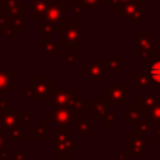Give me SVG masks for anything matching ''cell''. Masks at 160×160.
Here are the masks:
<instances>
[{
  "label": "cell",
  "instance_id": "cell-22",
  "mask_svg": "<svg viewBox=\"0 0 160 160\" xmlns=\"http://www.w3.org/2000/svg\"><path fill=\"white\" fill-rule=\"evenodd\" d=\"M150 129H151V125H150V121H148V120H140V121L134 124V131L136 134H140V135L149 132Z\"/></svg>",
  "mask_w": 160,
  "mask_h": 160
},
{
  "label": "cell",
  "instance_id": "cell-4",
  "mask_svg": "<svg viewBox=\"0 0 160 160\" xmlns=\"http://www.w3.org/2000/svg\"><path fill=\"white\" fill-rule=\"evenodd\" d=\"M81 75L88 78L89 82H105V60H89L86 65H82Z\"/></svg>",
  "mask_w": 160,
  "mask_h": 160
},
{
  "label": "cell",
  "instance_id": "cell-26",
  "mask_svg": "<svg viewBox=\"0 0 160 160\" xmlns=\"http://www.w3.org/2000/svg\"><path fill=\"white\" fill-rule=\"evenodd\" d=\"M138 1H140V0H110V6L112 8V9H118V8H120V6H122V5H126V4H131V2H138Z\"/></svg>",
  "mask_w": 160,
  "mask_h": 160
},
{
  "label": "cell",
  "instance_id": "cell-10",
  "mask_svg": "<svg viewBox=\"0 0 160 160\" xmlns=\"http://www.w3.org/2000/svg\"><path fill=\"white\" fill-rule=\"evenodd\" d=\"M132 85L135 89H150L152 85L151 76L146 70H136L132 72Z\"/></svg>",
  "mask_w": 160,
  "mask_h": 160
},
{
  "label": "cell",
  "instance_id": "cell-12",
  "mask_svg": "<svg viewBox=\"0 0 160 160\" xmlns=\"http://www.w3.org/2000/svg\"><path fill=\"white\" fill-rule=\"evenodd\" d=\"M145 144H150V141L149 140H145L142 138V135L136 134V132L129 135V149L132 152L139 154V155H142L144 154Z\"/></svg>",
  "mask_w": 160,
  "mask_h": 160
},
{
  "label": "cell",
  "instance_id": "cell-16",
  "mask_svg": "<svg viewBox=\"0 0 160 160\" xmlns=\"http://www.w3.org/2000/svg\"><path fill=\"white\" fill-rule=\"evenodd\" d=\"M140 120H142V110L140 106L131 105V106H129V109L126 111H122V121L124 122L132 121L135 124Z\"/></svg>",
  "mask_w": 160,
  "mask_h": 160
},
{
  "label": "cell",
  "instance_id": "cell-33",
  "mask_svg": "<svg viewBox=\"0 0 160 160\" xmlns=\"http://www.w3.org/2000/svg\"><path fill=\"white\" fill-rule=\"evenodd\" d=\"M52 1H55V2H65V0H52Z\"/></svg>",
  "mask_w": 160,
  "mask_h": 160
},
{
  "label": "cell",
  "instance_id": "cell-24",
  "mask_svg": "<svg viewBox=\"0 0 160 160\" xmlns=\"http://www.w3.org/2000/svg\"><path fill=\"white\" fill-rule=\"evenodd\" d=\"M36 30H38L39 32H41L44 38H46V36H51V35H54V32H55L54 28H52L51 25L44 22V21H42L41 25H38V26H36Z\"/></svg>",
  "mask_w": 160,
  "mask_h": 160
},
{
  "label": "cell",
  "instance_id": "cell-27",
  "mask_svg": "<svg viewBox=\"0 0 160 160\" xmlns=\"http://www.w3.org/2000/svg\"><path fill=\"white\" fill-rule=\"evenodd\" d=\"M101 121H106V126H110L111 122L116 121V111H108L105 116L101 119Z\"/></svg>",
  "mask_w": 160,
  "mask_h": 160
},
{
  "label": "cell",
  "instance_id": "cell-9",
  "mask_svg": "<svg viewBox=\"0 0 160 160\" xmlns=\"http://www.w3.org/2000/svg\"><path fill=\"white\" fill-rule=\"evenodd\" d=\"M145 70L151 76V80L156 82V86L160 85V54H155L148 60H144Z\"/></svg>",
  "mask_w": 160,
  "mask_h": 160
},
{
  "label": "cell",
  "instance_id": "cell-32",
  "mask_svg": "<svg viewBox=\"0 0 160 160\" xmlns=\"http://www.w3.org/2000/svg\"><path fill=\"white\" fill-rule=\"evenodd\" d=\"M156 138L160 139V122H158V130H156Z\"/></svg>",
  "mask_w": 160,
  "mask_h": 160
},
{
  "label": "cell",
  "instance_id": "cell-35",
  "mask_svg": "<svg viewBox=\"0 0 160 160\" xmlns=\"http://www.w3.org/2000/svg\"><path fill=\"white\" fill-rule=\"evenodd\" d=\"M158 89H160V85H159V86H158Z\"/></svg>",
  "mask_w": 160,
  "mask_h": 160
},
{
  "label": "cell",
  "instance_id": "cell-8",
  "mask_svg": "<svg viewBox=\"0 0 160 160\" xmlns=\"http://www.w3.org/2000/svg\"><path fill=\"white\" fill-rule=\"evenodd\" d=\"M76 119V114L74 109L70 108H58L49 112V120L58 126H69Z\"/></svg>",
  "mask_w": 160,
  "mask_h": 160
},
{
  "label": "cell",
  "instance_id": "cell-17",
  "mask_svg": "<svg viewBox=\"0 0 160 160\" xmlns=\"http://www.w3.org/2000/svg\"><path fill=\"white\" fill-rule=\"evenodd\" d=\"M42 51L48 55L60 54V44L58 41H55L54 35L42 38Z\"/></svg>",
  "mask_w": 160,
  "mask_h": 160
},
{
  "label": "cell",
  "instance_id": "cell-21",
  "mask_svg": "<svg viewBox=\"0 0 160 160\" xmlns=\"http://www.w3.org/2000/svg\"><path fill=\"white\" fill-rule=\"evenodd\" d=\"M78 129L81 132H92L94 124L88 120V118H79L78 119Z\"/></svg>",
  "mask_w": 160,
  "mask_h": 160
},
{
  "label": "cell",
  "instance_id": "cell-5",
  "mask_svg": "<svg viewBox=\"0 0 160 160\" xmlns=\"http://www.w3.org/2000/svg\"><path fill=\"white\" fill-rule=\"evenodd\" d=\"M128 88L126 81L111 82L110 88L105 90V100L110 105H126L128 104Z\"/></svg>",
  "mask_w": 160,
  "mask_h": 160
},
{
  "label": "cell",
  "instance_id": "cell-7",
  "mask_svg": "<svg viewBox=\"0 0 160 160\" xmlns=\"http://www.w3.org/2000/svg\"><path fill=\"white\" fill-rule=\"evenodd\" d=\"M31 91L34 99H50L52 96L55 85L46 76H32L31 78Z\"/></svg>",
  "mask_w": 160,
  "mask_h": 160
},
{
  "label": "cell",
  "instance_id": "cell-25",
  "mask_svg": "<svg viewBox=\"0 0 160 160\" xmlns=\"http://www.w3.org/2000/svg\"><path fill=\"white\" fill-rule=\"evenodd\" d=\"M71 9H72V14L75 15V19L81 20L82 19V6L75 1V2L71 4Z\"/></svg>",
  "mask_w": 160,
  "mask_h": 160
},
{
  "label": "cell",
  "instance_id": "cell-18",
  "mask_svg": "<svg viewBox=\"0 0 160 160\" xmlns=\"http://www.w3.org/2000/svg\"><path fill=\"white\" fill-rule=\"evenodd\" d=\"M142 110V120L148 121H155L156 124L160 122V100L150 108V109H141Z\"/></svg>",
  "mask_w": 160,
  "mask_h": 160
},
{
  "label": "cell",
  "instance_id": "cell-19",
  "mask_svg": "<svg viewBox=\"0 0 160 160\" xmlns=\"http://www.w3.org/2000/svg\"><path fill=\"white\" fill-rule=\"evenodd\" d=\"M158 102V98L155 94H150V92H142L139 95V106L141 109H150L152 108L155 104Z\"/></svg>",
  "mask_w": 160,
  "mask_h": 160
},
{
  "label": "cell",
  "instance_id": "cell-15",
  "mask_svg": "<svg viewBox=\"0 0 160 160\" xmlns=\"http://www.w3.org/2000/svg\"><path fill=\"white\" fill-rule=\"evenodd\" d=\"M94 105H92V110H94V115L100 118V120L105 116V114L108 111H110V104L106 100H100L99 99V94L94 95V100H92Z\"/></svg>",
  "mask_w": 160,
  "mask_h": 160
},
{
  "label": "cell",
  "instance_id": "cell-11",
  "mask_svg": "<svg viewBox=\"0 0 160 160\" xmlns=\"http://www.w3.org/2000/svg\"><path fill=\"white\" fill-rule=\"evenodd\" d=\"M52 2V0H31V19L42 20L48 8Z\"/></svg>",
  "mask_w": 160,
  "mask_h": 160
},
{
  "label": "cell",
  "instance_id": "cell-3",
  "mask_svg": "<svg viewBox=\"0 0 160 160\" xmlns=\"http://www.w3.org/2000/svg\"><path fill=\"white\" fill-rule=\"evenodd\" d=\"M64 9H65V2H55L54 1L48 8V10L42 18V21L51 25L54 28V30L58 32L65 30L66 25H65V20H64Z\"/></svg>",
  "mask_w": 160,
  "mask_h": 160
},
{
  "label": "cell",
  "instance_id": "cell-6",
  "mask_svg": "<svg viewBox=\"0 0 160 160\" xmlns=\"http://www.w3.org/2000/svg\"><path fill=\"white\" fill-rule=\"evenodd\" d=\"M116 12L124 19V20H132V24L135 26L140 25L144 14H145V5L141 1L138 2H131L122 5L116 9Z\"/></svg>",
  "mask_w": 160,
  "mask_h": 160
},
{
  "label": "cell",
  "instance_id": "cell-2",
  "mask_svg": "<svg viewBox=\"0 0 160 160\" xmlns=\"http://www.w3.org/2000/svg\"><path fill=\"white\" fill-rule=\"evenodd\" d=\"M58 42L65 44V50H74L78 44L82 42V26L78 24L76 19L71 20L70 25L65 28V30L59 32Z\"/></svg>",
  "mask_w": 160,
  "mask_h": 160
},
{
  "label": "cell",
  "instance_id": "cell-28",
  "mask_svg": "<svg viewBox=\"0 0 160 160\" xmlns=\"http://www.w3.org/2000/svg\"><path fill=\"white\" fill-rule=\"evenodd\" d=\"M65 54H66V62L69 65H75L78 62V55L76 54H72L71 50H66Z\"/></svg>",
  "mask_w": 160,
  "mask_h": 160
},
{
  "label": "cell",
  "instance_id": "cell-34",
  "mask_svg": "<svg viewBox=\"0 0 160 160\" xmlns=\"http://www.w3.org/2000/svg\"><path fill=\"white\" fill-rule=\"evenodd\" d=\"M0 2H1V4H2V2H4V0H0Z\"/></svg>",
  "mask_w": 160,
  "mask_h": 160
},
{
  "label": "cell",
  "instance_id": "cell-31",
  "mask_svg": "<svg viewBox=\"0 0 160 160\" xmlns=\"http://www.w3.org/2000/svg\"><path fill=\"white\" fill-rule=\"evenodd\" d=\"M5 144V132L4 131H0V146Z\"/></svg>",
  "mask_w": 160,
  "mask_h": 160
},
{
  "label": "cell",
  "instance_id": "cell-14",
  "mask_svg": "<svg viewBox=\"0 0 160 160\" xmlns=\"http://www.w3.org/2000/svg\"><path fill=\"white\" fill-rule=\"evenodd\" d=\"M14 71H4L0 65V94L8 92L14 88Z\"/></svg>",
  "mask_w": 160,
  "mask_h": 160
},
{
  "label": "cell",
  "instance_id": "cell-1",
  "mask_svg": "<svg viewBox=\"0 0 160 160\" xmlns=\"http://www.w3.org/2000/svg\"><path fill=\"white\" fill-rule=\"evenodd\" d=\"M156 38L151 35L150 31H140L138 36L134 38L132 45L139 50V58L141 60H148L156 52Z\"/></svg>",
  "mask_w": 160,
  "mask_h": 160
},
{
  "label": "cell",
  "instance_id": "cell-23",
  "mask_svg": "<svg viewBox=\"0 0 160 160\" xmlns=\"http://www.w3.org/2000/svg\"><path fill=\"white\" fill-rule=\"evenodd\" d=\"M78 4L82 6V9H90V8H99L102 2H110V0H76Z\"/></svg>",
  "mask_w": 160,
  "mask_h": 160
},
{
  "label": "cell",
  "instance_id": "cell-13",
  "mask_svg": "<svg viewBox=\"0 0 160 160\" xmlns=\"http://www.w3.org/2000/svg\"><path fill=\"white\" fill-rule=\"evenodd\" d=\"M121 54H106L105 56V70L108 71H121L122 65H121Z\"/></svg>",
  "mask_w": 160,
  "mask_h": 160
},
{
  "label": "cell",
  "instance_id": "cell-30",
  "mask_svg": "<svg viewBox=\"0 0 160 160\" xmlns=\"http://www.w3.org/2000/svg\"><path fill=\"white\" fill-rule=\"evenodd\" d=\"M20 119H22V121H29L31 119V112H29V111L20 112Z\"/></svg>",
  "mask_w": 160,
  "mask_h": 160
},
{
  "label": "cell",
  "instance_id": "cell-20",
  "mask_svg": "<svg viewBox=\"0 0 160 160\" xmlns=\"http://www.w3.org/2000/svg\"><path fill=\"white\" fill-rule=\"evenodd\" d=\"M4 16L6 18L9 26L14 31H25V24H24L25 18H21V16H8V15H4Z\"/></svg>",
  "mask_w": 160,
  "mask_h": 160
},
{
  "label": "cell",
  "instance_id": "cell-29",
  "mask_svg": "<svg viewBox=\"0 0 160 160\" xmlns=\"http://www.w3.org/2000/svg\"><path fill=\"white\" fill-rule=\"evenodd\" d=\"M20 4V1L19 0H4V2H2V10L4 11H6V10H10V9H12V8H15L16 5H19Z\"/></svg>",
  "mask_w": 160,
  "mask_h": 160
}]
</instances>
